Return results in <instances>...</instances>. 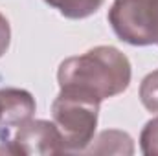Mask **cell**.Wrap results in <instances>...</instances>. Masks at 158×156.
Returning a JSON list of instances; mask_svg holds the SVG:
<instances>
[{
	"mask_svg": "<svg viewBox=\"0 0 158 156\" xmlns=\"http://www.w3.org/2000/svg\"><path fill=\"white\" fill-rule=\"evenodd\" d=\"M35 99L28 90L22 88H2L0 90V129H15L33 119Z\"/></svg>",
	"mask_w": 158,
	"mask_h": 156,
	"instance_id": "cell-5",
	"label": "cell"
},
{
	"mask_svg": "<svg viewBox=\"0 0 158 156\" xmlns=\"http://www.w3.org/2000/svg\"><path fill=\"white\" fill-rule=\"evenodd\" d=\"M48 6L57 9L63 17L79 20L94 15L105 0H44Z\"/></svg>",
	"mask_w": 158,
	"mask_h": 156,
	"instance_id": "cell-7",
	"label": "cell"
},
{
	"mask_svg": "<svg viewBox=\"0 0 158 156\" xmlns=\"http://www.w3.org/2000/svg\"><path fill=\"white\" fill-rule=\"evenodd\" d=\"M88 154H132L134 153V143L132 138L123 132V130H103L98 134L96 140L86 147Z\"/></svg>",
	"mask_w": 158,
	"mask_h": 156,
	"instance_id": "cell-6",
	"label": "cell"
},
{
	"mask_svg": "<svg viewBox=\"0 0 158 156\" xmlns=\"http://www.w3.org/2000/svg\"><path fill=\"white\" fill-rule=\"evenodd\" d=\"M158 0H114L109 22L119 40L131 46L155 44V17Z\"/></svg>",
	"mask_w": 158,
	"mask_h": 156,
	"instance_id": "cell-3",
	"label": "cell"
},
{
	"mask_svg": "<svg viewBox=\"0 0 158 156\" xmlns=\"http://www.w3.org/2000/svg\"><path fill=\"white\" fill-rule=\"evenodd\" d=\"M140 101L142 105L158 116V68L149 72L140 83Z\"/></svg>",
	"mask_w": 158,
	"mask_h": 156,
	"instance_id": "cell-8",
	"label": "cell"
},
{
	"mask_svg": "<svg viewBox=\"0 0 158 156\" xmlns=\"http://www.w3.org/2000/svg\"><path fill=\"white\" fill-rule=\"evenodd\" d=\"M140 151L145 156H158V116L143 125L140 132Z\"/></svg>",
	"mask_w": 158,
	"mask_h": 156,
	"instance_id": "cell-9",
	"label": "cell"
},
{
	"mask_svg": "<svg viewBox=\"0 0 158 156\" xmlns=\"http://www.w3.org/2000/svg\"><path fill=\"white\" fill-rule=\"evenodd\" d=\"M155 44H158V9H156V17H155Z\"/></svg>",
	"mask_w": 158,
	"mask_h": 156,
	"instance_id": "cell-11",
	"label": "cell"
},
{
	"mask_svg": "<svg viewBox=\"0 0 158 156\" xmlns=\"http://www.w3.org/2000/svg\"><path fill=\"white\" fill-rule=\"evenodd\" d=\"M131 63L114 46H96L59 64V88L77 90L99 101L123 94L131 84Z\"/></svg>",
	"mask_w": 158,
	"mask_h": 156,
	"instance_id": "cell-1",
	"label": "cell"
},
{
	"mask_svg": "<svg viewBox=\"0 0 158 156\" xmlns=\"http://www.w3.org/2000/svg\"><path fill=\"white\" fill-rule=\"evenodd\" d=\"M101 101L77 90L61 88L52 103V117L57 125L66 153H85L92 143Z\"/></svg>",
	"mask_w": 158,
	"mask_h": 156,
	"instance_id": "cell-2",
	"label": "cell"
},
{
	"mask_svg": "<svg viewBox=\"0 0 158 156\" xmlns=\"http://www.w3.org/2000/svg\"><path fill=\"white\" fill-rule=\"evenodd\" d=\"M9 143L15 154L24 156H53L66 153L57 125L46 119H30L17 127Z\"/></svg>",
	"mask_w": 158,
	"mask_h": 156,
	"instance_id": "cell-4",
	"label": "cell"
},
{
	"mask_svg": "<svg viewBox=\"0 0 158 156\" xmlns=\"http://www.w3.org/2000/svg\"><path fill=\"white\" fill-rule=\"evenodd\" d=\"M11 42V26L7 22V18L0 13V57L7 51Z\"/></svg>",
	"mask_w": 158,
	"mask_h": 156,
	"instance_id": "cell-10",
	"label": "cell"
}]
</instances>
